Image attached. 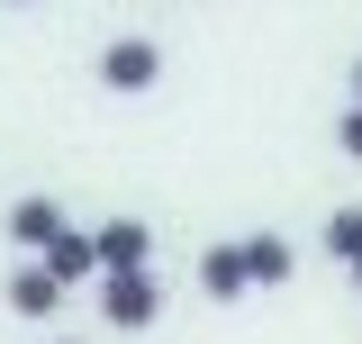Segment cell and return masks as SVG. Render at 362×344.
<instances>
[{
	"label": "cell",
	"mask_w": 362,
	"mask_h": 344,
	"mask_svg": "<svg viewBox=\"0 0 362 344\" xmlns=\"http://www.w3.org/2000/svg\"><path fill=\"white\" fill-rule=\"evenodd\" d=\"M100 317H109L118 336L154 326V317H163V281H154V263H145V272H100Z\"/></svg>",
	"instance_id": "6da1fadb"
},
{
	"label": "cell",
	"mask_w": 362,
	"mask_h": 344,
	"mask_svg": "<svg viewBox=\"0 0 362 344\" xmlns=\"http://www.w3.org/2000/svg\"><path fill=\"white\" fill-rule=\"evenodd\" d=\"M100 82L118 91V100L154 91V82H163V45H154V37H109V45H100Z\"/></svg>",
	"instance_id": "7a4b0ae2"
},
{
	"label": "cell",
	"mask_w": 362,
	"mask_h": 344,
	"mask_svg": "<svg viewBox=\"0 0 362 344\" xmlns=\"http://www.w3.org/2000/svg\"><path fill=\"white\" fill-rule=\"evenodd\" d=\"M90 254H100V272H145V263H154V227H145V217H109V227L90 236Z\"/></svg>",
	"instance_id": "3957f363"
},
{
	"label": "cell",
	"mask_w": 362,
	"mask_h": 344,
	"mask_svg": "<svg viewBox=\"0 0 362 344\" xmlns=\"http://www.w3.org/2000/svg\"><path fill=\"white\" fill-rule=\"evenodd\" d=\"M0 299H9V317H37V326H45V317L64 308V281H54L37 254H28L18 272H9V281H0Z\"/></svg>",
	"instance_id": "277c9868"
},
{
	"label": "cell",
	"mask_w": 362,
	"mask_h": 344,
	"mask_svg": "<svg viewBox=\"0 0 362 344\" xmlns=\"http://www.w3.org/2000/svg\"><path fill=\"white\" fill-rule=\"evenodd\" d=\"M235 254H245V281H254V290H281V281H290V272H299V245H290V236H235Z\"/></svg>",
	"instance_id": "5b68a950"
},
{
	"label": "cell",
	"mask_w": 362,
	"mask_h": 344,
	"mask_svg": "<svg viewBox=\"0 0 362 344\" xmlns=\"http://www.w3.org/2000/svg\"><path fill=\"white\" fill-rule=\"evenodd\" d=\"M64 236V209L45 200V190H28V200H9V245H28V254H45Z\"/></svg>",
	"instance_id": "8992f818"
},
{
	"label": "cell",
	"mask_w": 362,
	"mask_h": 344,
	"mask_svg": "<svg viewBox=\"0 0 362 344\" xmlns=\"http://www.w3.org/2000/svg\"><path fill=\"white\" fill-rule=\"evenodd\" d=\"M245 290H254V281H245V254H235V245H209V254H199V299H245Z\"/></svg>",
	"instance_id": "52a82bcc"
},
{
	"label": "cell",
	"mask_w": 362,
	"mask_h": 344,
	"mask_svg": "<svg viewBox=\"0 0 362 344\" xmlns=\"http://www.w3.org/2000/svg\"><path fill=\"white\" fill-rule=\"evenodd\" d=\"M45 272H54V281H64V290H73V281H90V272H100V254H90V236L82 227H64V236H54V245H45Z\"/></svg>",
	"instance_id": "ba28073f"
},
{
	"label": "cell",
	"mask_w": 362,
	"mask_h": 344,
	"mask_svg": "<svg viewBox=\"0 0 362 344\" xmlns=\"http://www.w3.org/2000/svg\"><path fill=\"white\" fill-rule=\"evenodd\" d=\"M326 254H335V263L362 254V209H335V217H326Z\"/></svg>",
	"instance_id": "9c48e42d"
},
{
	"label": "cell",
	"mask_w": 362,
	"mask_h": 344,
	"mask_svg": "<svg viewBox=\"0 0 362 344\" xmlns=\"http://www.w3.org/2000/svg\"><path fill=\"white\" fill-rule=\"evenodd\" d=\"M335 154H354V164H362V100L344 109V118H335Z\"/></svg>",
	"instance_id": "30bf717a"
},
{
	"label": "cell",
	"mask_w": 362,
	"mask_h": 344,
	"mask_svg": "<svg viewBox=\"0 0 362 344\" xmlns=\"http://www.w3.org/2000/svg\"><path fill=\"white\" fill-rule=\"evenodd\" d=\"M45 344H82V336H45Z\"/></svg>",
	"instance_id": "8fae6325"
},
{
	"label": "cell",
	"mask_w": 362,
	"mask_h": 344,
	"mask_svg": "<svg viewBox=\"0 0 362 344\" xmlns=\"http://www.w3.org/2000/svg\"><path fill=\"white\" fill-rule=\"evenodd\" d=\"M354 290H362V254H354Z\"/></svg>",
	"instance_id": "7c38bea8"
},
{
	"label": "cell",
	"mask_w": 362,
	"mask_h": 344,
	"mask_svg": "<svg viewBox=\"0 0 362 344\" xmlns=\"http://www.w3.org/2000/svg\"><path fill=\"white\" fill-rule=\"evenodd\" d=\"M354 100H362V64H354Z\"/></svg>",
	"instance_id": "4fadbf2b"
},
{
	"label": "cell",
	"mask_w": 362,
	"mask_h": 344,
	"mask_svg": "<svg viewBox=\"0 0 362 344\" xmlns=\"http://www.w3.org/2000/svg\"><path fill=\"white\" fill-rule=\"evenodd\" d=\"M9 9H28V0H9Z\"/></svg>",
	"instance_id": "5bb4252c"
}]
</instances>
